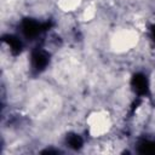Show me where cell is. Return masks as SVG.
<instances>
[{"instance_id": "1", "label": "cell", "mask_w": 155, "mask_h": 155, "mask_svg": "<svg viewBox=\"0 0 155 155\" xmlns=\"http://www.w3.org/2000/svg\"><path fill=\"white\" fill-rule=\"evenodd\" d=\"M48 61H50V57H48L47 52H45L44 50L34 51L31 53V68H33V70H35L36 73L45 70L47 64H48Z\"/></svg>"}, {"instance_id": "2", "label": "cell", "mask_w": 155, "mask_h": 155, "mask_svg": "<svg viewBox=\"0 0 155 155\" xmlns=\"http://www.w3.org/2000/svg\"><path fill=\"white\" fill-rule=\"evenodd\" d=\"M45 30V27L42 23L34 21V19H25L22 23V33L27 38H35L41 34V31Z\"/></svg>"}, {"instance_id": "3", "label": "cell", "mask_w": 155, "mask_h": 155, "mask_svg": "<svg viewBox=\"0 0 155 155\" xmlns=\"http://www.w3.org/2000/svg\"><path fill=\"white\" fill-rule=\"evenodd\" d=\"M131 86L133 88V91L139 94V96H145L149 91V81L147 75L138 73L136 75H133L132 80H131Z\"/></svg>"}, {"instance_id": "4", "label": "cell", "mask_w": 155, "mask_h": 155, "mask_svg": "<svg viewBox=\"0 0 155 155\" xmlns=\"http://www.w3.org/2000/svg\"><path fill=\"white\" fill-rule=\"evenodd\" d=\"M67 144L73 149H80L84 145V140L78 133H70L67 136Z\"/></svg>"}, {"instance_id": "5", "label": "cell", "mask_w": 155, "mask_h": 155, "mask_svg": "<svg viewBox=\"0 0 155 155\" xmlns=\"http://www.w3.org/2000/svg\"><path fill=\"white\" fill-rule=\"evenodd\" d=\"M151 38H153V40H154V42H155V27L151 29Z\"/></svg>"}]
</instances>
